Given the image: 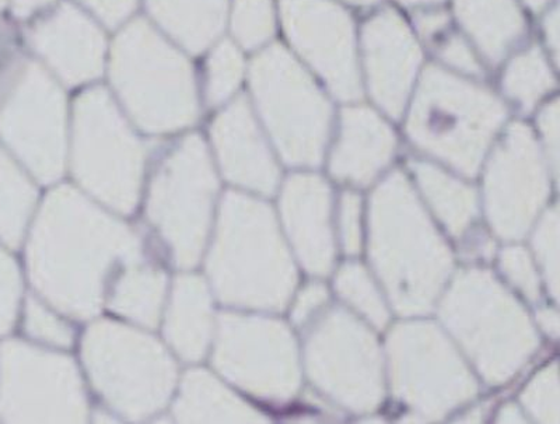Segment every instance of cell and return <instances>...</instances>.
I'll list each match as a JSON object with an SVG mask.
<instances>
[{"label": "cell", "instance_id": "32", "mask_svg": "<svg viewBox=\"0 0 560 424\" xmlns=\"http://www.w3.org/2000/svg\"><path fill=\"white\" fill-rule=\"evenodd\" d=\"M542 33L545 43L551 49L555 59L559 55V9L549 8L547 16L544 19Z\"/></svg>", "mask_w": 560, "mask_h": 424}, {"label": "cell", "instance_id": "15", "mask_svg": "<svg viewBox=\"0 0 560 424\" xmlns=\"http://www.w3.org/2000/svg\"><path fill=\"white\" fill-rule=\"evenodd\" d=\"M212 133L223 172L232 181L262 192L272 191L277 167L245 99H237L220 114Z\"/></svg>", "mask_w": 560, "mask_h": 424}, {"label": "cell", "instance_id": "26", "mask_svg": "<svg viewBox=\"0 0 560 424\" xmlns=\"http://www.w3.org/2000/svg\"><path fill=\"white\" fill-rule=\"evenodd\" d=\"M26 328L30 335L51 345L69 346L72 343V329L33 298L27 304Z\"/></svg>", "mask_w": 560, "mask_h": 424}, {"label": "cell", "instance_id": "8", "mask_svg": "<svg viewBox=\"0 0 560 424\" xmlns=\"http://www.w3.org/2000/svg\"><path fill=\"white\" fill-rule=\"evenodd\" d=\"M217 188L207 148L198 137L184 139L153 179L149 216L179 267H192L201 257Z\"/></svg>", "mask_w": 560, "mask_h": 424}, {"label": "cell", "instance_id": "28", "mask_svg": "<svg viewBox=\"0 0 560 424\" xmlns=\"http://www.w3.org/2000/svg\"><path fill=\"white\" fill-rule=\"evenodd\" d=\"M20 274L16 263L0 249V335L10 331L20 301Z\"/></svg>", "mask_w": 560, "mask_h": 424}, {"label": "cell", "instance_id": "30", "mask_svg": "<svg viewBox=\"0 0 560 424\" xmlns=\"http://www.w3.org/2000/svg\"><path fill=\"white\" fill-rule=\"evenodd\" d=\"M109 26L122 22L135 8L137 0H82Z\"/></svg>", "mask_w": 560, "mask_h": 424}, {"label": "cell", "instance_id": "10", "mask_svg": "<svg viewBox=\"0 0 560 424\" xmlns=\"http://www.w3.org/2000/svg\"><path fill=\"white\" fill-rule=\"evenodd\" d=\"M86 398L73 363L18 341L0 346V417L10 423H80Z\"/></svg>", "mask_w": 560, "mask_h": 424}, {"label": "cell", "instance_id": "33", "mask_svg": "<svg viewBox=\"0 0 560 424\" xmlns=\"http://www.w3.org/2000/svg\"><path fill=\"white\" fill-rule=\"evenodd\" d=\"M52 2L54 0H13V10L16 16L28 17Z\"/></svg>", "mask_w": 560, "mask_h": 424}, {"label": "cell", "instance_id": "24", "mask_svg": "<svg viewBox=\"0 0 560 424\" xmlns=\"http://www.w3.org/2000/svg\"><path fill=\"white\" fill-rule=\"evenodd\" d=\"M272 0H234L233 32L245 48L261 47L272 37Z\"/></svg>", "mask_w": 560, "mask_h": 424}, {"label": "cell", "instance_id": "20", "mask_svg": "<svg viewBox=\"0 0 560 424\" xmlns=\"http://www.w3.org/2000/svg\"><path fill=\"white\" fill-rule=\"evenodd\" d=\"M154 17L189 51L201 52L223 27L226 0H148Z\"/></svg>", "mask_w": 560, "mask_h": 424}, {"label": "cell", "instance_id": "19", "mask_svg": "<svg viewBox=\"0 0 560 424\" xmlns=\"http://www.w3.org/2000/svg\"><path fill=\"white\" fill-rule=\"evenodd\" d=\"M174 413L184 423L261 422L257 412L202 370L185 377Z\"/></svg>", "mask_w": 560, "mask_h": 424}, {"label": "cell", "instance_id": "12", "mask_svg": "<svg viewBox=\"0 0 560 424\" xmlns=\"http://www.w3.org/2000/svg\"><path fill=\"white\" fill-rule=\"evenodd\" d=\"M214 362L230 380L259 396L284 397L294 386L293 348L275 322L223 317Z\"/></svg>", "mask_w": 560, "mask_h": 424}, {"label": "cell", "instance_id": "27", "mask_svg": "<svg viewBox=\"0 0 560 424\" xmlns=\"http://www.w3.org/2000/svg\"><path fill=\"white\" fill-rule=\"evenodd\" d=\"M438 54L452 71L471 78L482 76L483 74L482 62L477 49L459 34H447L438 44Z\"/></svg>", "mask_w": 560, "mask_h": 424}, {"label": "cell", "instance_id": "3", "mask_svg": "<svg viewBox=\"0 0 560 424\" xmlns=\"http://www.w3.org/2000/svg\"><path fill=\"white\" fill-rule=\"evenodd\" d=\"M112 74L125 106L147 131H174L197 118L191 67L147 23H132L117 38Z\"/></svg>", "mask_w": 560, "mask_h": 424}, {"label": "cell", "instance_id": "1", "mask_svg": "<svg viewBox=\"0 0 560 424\" xmlns=\"http://www.w3.org/2000/svg\"><path fill=\"white\" fill-rule=\"evenodd\" d=\"M139 257L138 237L69 187L45 199L28 244L35 287L79 318L97 311L113 263H133Z\"/></svg>", "mask_w": 560, "mask_h": 424}, {"label": "cell", "instance_id": "14", "mask_svg": "<svg viewBox=\"0 0 560 424\" xmlns=\"http://www.w3.org/2000/svg\"><path fill=\"white\" fill-rule=\"evenodd\" d=\"M33 47L70 84L98 76L103 68L104 38L79 10L63 4L30 33Z\"/></svg>", "mask_w": 560, "mask_h": 424}, {"label": "cell", "instance_id": "21", "mask_svg": "<svg viewBox=\"0 0 560 424\" xmlns=\"http://www.w3.org/2000/svg\"><path fill=\"white\" fill-rule=\"evenodd\" d=\"M137 263H131V268L119 278L112 296V307L143 326H156L166 278L156 269L138 267Z\"/></svg>", "mask_w": 560, "mask_h": 424}, {"label": "cell", "instance_id": "9", "mask_svg": "<svg viewBox=\"0 0 560 424\" xmlns=\"http://www.w3.org/2000/svg\"><path fill=\"white\" fill-rule=\"evenodd\" d=\"M65 97L32 62L10 68L0 82V137L32 169L51 182L65 160Z\"/></svg>", "mask_w": 560, "mask_h": 424}, {"label": "cell", "instance_id": "36", "mask_svg": "<svg viewBox=\"0 0 560 424\" xmlns=\"http://www.w3.org/2000/svg\"><path fill=\"white\" fill-rule=\"evenodd\" d=\"M345 2H348L350 4H354V7H373V4H377L378 0H345Z\"/></svg>", "mask_w": 560, "mask_h": 424}, {"label": "cell", "instance_id": "34", "mask_svg": "<svg viewBox=\"0 0 560 424\" xmlns=\"http://www.w3.org/2000/svg\"><path fill=\"white\" fill-rule=\"evenodd\" d=\"M399 2H402L404 4H407V7L412 8H427V7H434V4H439L442 2V0H399Z\"/></svg>", "mask_w": 560, "mask_h": 424}, {"label": "cell", "instance_id": "13", "mask_svg": "<svg viewBox=\"0 0 560 424\" xmlns=\"http://www.w3.org/2000/svg\"><path fill=\"white\" fill-rule=\"evenodd\" d=\"M362 49L370 93L385 113L398 118L422 64L412 28L395 10H380L364 23Z\"/></svg>", "mask_w": 560, "mask_h": 424}, {"label": "cell", "instance_id": "29", "mask_svg": "<svg viewBox=\"0 0 560 424\" xmlns=\"http://www.w3.org/2000/svg\"><path fill=\"white\" fill-rule=\"evenodd\" d=\"M415 27L420 37L434 42L442 36H446L450 27V16L446 10L434 7L419 8L415 14Z\"/></svg>", "mask_w": 560, "mask_h": 424}, {"label": "cell", "instance_id": "38", "mask_svg": "<svg viewBox=\"0 0 560 424\" xmlns=\"http://www.w3.org/2000/svg\"><path fill=\"white\" fill-rule=\"evenodd\" d=\"M3 4H4V0H0V9L3 8Z\"/></svg>", "mask_w": 560, "mask_h": 424}, {"label": "cell", "instance_id": "22", "mask_svg": "<svg viewBox=\"0 0 560 424\" xmlns=\"http://www.w3.org/2000/svg\"><path fill=\"white\" fill-rule=\"evenodd\" d=\"M557 79L542 49L533 45L510 59L502 76L503 92L524 109H532L555 87Z\"/></svg>", "mask_w": 560, "mask_h": 424}, {"label": "cell", "instance_id": "7", "mask_svg": "<svg viewBox=\"0 0 560 424\" xmlns=\"http://www.w3.org/2000/svg\"><path fill=\"white\" fill-rule=\"evenodd\" d=\"M73 169L88 191L124 213L137 204L144 153L102 89L82 94L74 108Z\"/></svg>", "mask_w": 560, "mask_h": 424}, {"label": "cell", "instance_id": "16", "mask_svg": "<svg viewBox=\"0 0 560 424\" xmlns=\"http://www.w3.org/2000/svg\"><path fill=\"white\" fill-rule=\"evenodd\" d=\"M454 13L485 61L497 64L525 36L517 0H454Z\"/></svg>", "mask_w": 560, "mask_h": 424}, {"label": "cell", "instance_id": "5", "mask_svg": "<svg viewBox=\"0 0 560 424\" xmlns=\"http://www.w3.org/2000/svg\"><path fill=\"white\" fill-rule=\"evenodd\" d=\"M83 357L90 377L109 405L122 415H153L167 402L175 366L154 339L114 322L89 329Z\"/></svg>", "mask_w": 560, "mask_h": 424}, {"label": "cell", "instance_id": "2", "mask_svg": "<svg viewBox=\"0 0 560 424\" xmlns=\"http://www.w3.org/2000/svg\"><path fill=\"white\" fill-rule=\"evenodd\" d=\"M208 268L224 302L277 307L288 296L290 269L271 213L240 195L224 198Z\"/></svg>", "mask_w": 560, "mask_h": 424}, {"label": "cell", "instance_id": "4", "mask_svg": "<svg viewBox=\"0 0 560 424\" xmlns=\"http://www.w3.org/2000/svg\"><path fill=\"white\" fill-rule=\"evenodd\" d=\"M506 118L489 90L440 67L420 74L409 114L412 141L464 169L475 168Z\"/></svg>", "mask_w": 560, "mask_h": 424}, {"label": "cell", "instance_id": "18", "mask_svg": "<svg viewBox=\"0 0 560 424\" xmlns=\"http://www.w3.org/2000/svg\"><path fill=\"white\" fill-rule=\"evenodd\" d=\"M166 335L187 361H199L207 352L212 335V307L207 284L201 279L183 276L175 283Z\"/></svg>", "mask_w": 560, "mask_h": 424}, {"label": "cell", "instance_id": "17", "mask_svg": "<svg viewBox=\"0 0 560 424\" xmlns=\"http://www.w3.org/2000/svg\"><path fill=\"white\" fill-rule=\"evenodd\" d=\"M395 137L388 125L372 109H345L341 138L335 149L334 168L354 178L372 176L388 162Z\"/></svg>", "mask_w": 560, "mask_h": 424}, {"label": "cell", "instance_id": "25", "mask_svg": "<svg viewBox=\"0 0 560 424\" xmlns=\"http://www.w3.org/2000/svg\"><path fill=\"white\" fill-rule=\"evenodd\" d=\"M242 54L232 43L224 42L214 49L208 62L207 97L210 104L223 103L242 82Z\"/></svg>", "mask_w": 560, "mask_h": 424}, {"label": "cell", "instance_id": "35", "mask_svg": "<svg viewBox=\"0 0 560 424\" xmlns=\"http://www.w3.org/2000/svg\"><path fill=\"white\" fill-rule=\"evenodd\" d=\"M525 3L528 4V8L534 10V12H541V10L547 9L549 4H551L552 0H524Z\"/></svg>", "mask_w": 560, "mask_h": 424}, {"label": "cell", "instance_id": "11", "mask_svg": "<svg viewBox=\"0 0 560 424\" xmlns=\"http://www.w3.org/2000/svg\"><path fill=\"white\" fill-rule=\"evenodd\" d=\"M289 42L327 83L335 97L362 96L352 16L329 0H280Z\"/></svg>", "mask_w": 560, "mask_h": 424}, {"label": "cell", "instance_id": "31", "mask_svg": "<svg viewBox=\"0 0 560 424\" xmlns=\"http://www.w3.org/2000/svg\"><path fill=\"white\" fill-rule=\"evenodd\" d=\"M558 123H559V106L558 102H552L542 109L539 116V125L544 133L545 142L548 144L549 154L558 162Z\"/></svg>", "mask_w": 560, "mask_h": 424}, {"label": "cell", "instance_id": "37", "mask_svg": "<svg viewBox=\"0 0 560 424\" xmlns=\"http://www.w3.org/2000/svg\"><path fill=\"white\" fill-rule=\"evenodd\" d=\"M347 207H348V213H347V214H348V221H349L350 223H352V214H350L349 204H347ZM353 227H354V226H348V233H352V232H353Z\"/></svg>", "mask_w": 560, "mask_h": 424}, {"label": "cell", "instance_id": "23", "mask_svg": "<svg viewBox=\"0 0 560 424\" xmlns=\"http://www.w3.org/2000/svg\"><path fill=\"white\" fill-rule=\"evenodd\" d=\"M37 192L7 154L0 151V239L16 247L27 226Z\"/></svg>", "mask_w": 560, "mask_h": 424}, {"label": "cell", "instance_id": "6", "mask_svg": "<svg viewBox=\"0 0 560 424\" xmlns=\"http://www.w3.org/2000/svg\"><path fill=\"white\" fill-rule=\"evenodd\" d=\"M252 84L269 131L290 163H315L331 125V106L310 74L280 45L255 59Z\"/></svg>", "mask_w": 560, "mask_h": 424}]
</instances>
